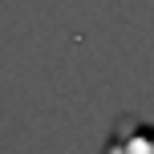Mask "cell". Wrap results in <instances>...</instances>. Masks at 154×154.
<instances>
[{"label": "cell", "mask_w": 154, "mask_h": 154, "mask_svg": "<svg viewBox=\"0 0 154 154\" xmlns=\"http://www.w3.org/2000/svg\"><path fill=\"white\" fill-rule=\"evenodd\" d=\"M106 154H154V130L150 126H130L122 142H109Z\"/></svg>", "instance_id": "1"}]
</instances>
